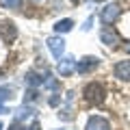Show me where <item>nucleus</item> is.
<instances>
[{
    "label": "nucleus",
    "instance_id": "obj_1",
    "mask_svg": "<svg viewBox=\"0 0 130 130\" xmlns=\"http://www.w3.org/2000/svg\"><path fill=\"white\" fill-rule=\"evenodd\" d=\"M83 95H85V100H87L89 104H102L104 98H106V91H104L102 83H89L87 87H85Z\"/></svg>",
    "mask_w": 130,
    "mask_h": 130
},
{
    "label": "nucleus",
    "instance_id": "obj_2",
    "mask_svg": "<svg viewBox=\"0 0 130 130\" xmlns=\"http://www.w3.org/2000/svg\"><path fill=\"white\" fill-rule=\"evenodd\" d=\"M0 37H2V41L11 43L18 39V26H15V22H11V20H2L0 22Z\"/></svg>",
    "mask_w": 130,
    "mask_h": 130
},
{
    "label": "nucleus",
    "instance_id": "obj_3",
    "mask_svg": "<svg viewBox=\"0 0 130 130\" xmlns=\"http://www.w3.org/2000/svg\"><path fill=\"white\" fill-rule=\"evenodd\" d=\"M56 70H59L61 76H72L74 72H78V61L74 56H63V59H59Z\"/></svg>",
    "mask_w": 130,
    "mask_h": 130
},
{
    "label": "nucleus",
    "instance_id": "obj_4",
    "mask_svg": "<svg viewBox=\"0 0 130 130\" xmlns=\"http://www.w3.org/2000/svg\"><path fill=\"white\" fill-rule=\"evenodd\" d=\"M48 50L52 52V56L54 59H63V52H65V39L59 37V35H54V37H48Z\"/></svg>",
    "mask_w": 130,
    "mask_h": 130
},
{
    "label": "nucleus",
    "instance_id": "obj_5",
    "mask_svg": "<svg viewBox=\"0 0 130 130\" xmlns=\"http://www.w3.org/2000/svg\"><path fill=\"white\" fill-rule=\"evenodd\" d=\"M121 9L115 5V2H111V5H106L102 9V13H100V20H102V24H113L117 18H119Z\"/></svg>",
    "mask_w": 130,
    "mask_h": 130
},
{
    "label": "nucleus",
    "instance_id": "obj_6",
    "mask_svg": "<svg viewBox=\"0 0 130 130\" xmlns=\"http://www.w3.org/2000/svg\"><path fill=\"white\" fill-rule=\"evenodd\" d=\"M85 130H111V124H108V119H104L100 115H91L87 119Z\"/></svg>",
    "mask_w": 130,
    "mask_h": 130
},
{
    "label": "nucleus",
    "instance_id": "obj_7",
    "mask_svg": "<svg viewBox=\"0 0 130 130\" xmlns=\"http://www.w3.org/2000/svg\"><path fill=\"white\" fill-rule=\"evenodd\" d=\"M100 65V59L98 56H83L78 61V74H89L91 70H95Z\"/></svg>",
    "mask_w": 130,
    "mask_h": 130
},
{
    "label": "nucleus",
    "instance_id": "obj_8",
    "mask_svg": "<svg viewBox=\"0 0 130 130\" xmlns=\"http://www.w3.org/2000/svg\"><path fill=\"white\" fill-rule=\"evenodd\" d=\"M100 41L106 43V46H117V43H119V35H117L113 28H104V30L100 32Z\"/></svg>",
    "mask_w": 130,
    "mask_h": 130
},
{
    "label": "nucleus",
    "instance_id": "obj_9",
    "mask_svg": "<svg viewBox=\"0 0 130 130\" xmlns=\"http://www.w3.org/2000/svg\"><path fill=\"white\" fill-rule=\"evenodd\" d=\"M115 76L119 80H130V61H119L115 65Z\"/></svg>",
    "mask_w": 130,
    "mask_h": 130
},
{
    "label": "nucleus",
    "instance_id": "obj_10",
    "mask_svg": "<svg viewBox=\"0 0 130 130\" xmlns=\"http://www.w3.org/2000/svg\"><path fill=\"white\" fill-rule=\"evenodd\" d=\"M13 91H15V89L11 87V85H2V87H0V113H9L2 104H5L7 100H11V98H13Z\"/></svg>",
    "mask_w": 130,
    "mask_h": 130
},
{
    "label": "nucleus",
    "instance_id": "obj_11",
    "mask_svg": "<svg viewBox=\"0 0 130 130\" xmlns=\"http://www.w3.org/2000/svg\"><path fill=\"white\" fill-rule=\"evenodd\" d=\"M72 28H74V22H72L70 18H65V20H59V22L54 24V32H70Z\"/></svg>",
    "mask_w": 130,
    "mask_h": 130
},
{
    "label": "nucleus",
    "instance_id": "obj_12",
    "mask_svg": "<svg viewBox=\"0 0 130 130\" xmlns=\"http://www.w3.org/2000/svg\"><path fill=\"white\" fill-rule=\"evenodd\" d=\"M43 83H46V80H43L37 72H26V85L28 87H39V85H43Z\"/></svg>",
    "mask_w": 130,
    "mask_h": 130
},
{
    "label": "nucleus",
    "instance_id": "obj_13",
    "mask_svg": "<svg viewBox=\"0 0 130 130\" xmlns=\"http://www.w3.org/2000/svg\"><path fill=\"white\" fill-rule=\"evenodd\" d=\"M32 113H35V108H32V106H28V104H24V106H20L18 111H15V121L26 119V117H30Z\"/></svg>",
    "mask_w": 130,
    "mask_h": 130
},
{
    "label": "nucleus",
    "instance_id": "obj_14",
    "mask_svg": "<svg viewBox=\"0 0 130 130\" xmlns=\"http://www.w3.org/2000/svg\"><path fill=\"white\" fill-rule=\"evenodd\" d=\"M22 0H0V7L2 9H20Z\"/></svg>",
    "mask_w": 130,
    "mask_h": 130
},
{
    "label": "nucleus",
    "instance_id": "obj_15",
    "mask_svg": "<svg viewBox=\"0 0 130 130\" xmlns=\"http://www.w3.org/2000/svg\"><path fill=\"white\" fill-rule=\"evenodd\" d=\"M43 87H46V89H50V91H56V89H59L61 85H59V80H56V78H52V76H48V80L43 83Z\"/></svg>",
    "mask_w": 130,
    "mask_h": 130
},
{
    "label": "nucleus",
    "instance_id": "obj_16",
    "mask_svg": "<svg viewBox=\"0 0 130 130\" xmlns=\"http://www.w3.org/2000/svg\"><path fill=\"white\" fill-rule=\"evenodd\" d=\"M26 100H28V102H32V100H37V91H35V89H30V91H28L26 95H24V102H26Z\"/></svg>",
    "mask_w": 130,
    "mask_h": 130
},
{
    "label": "nucleus",
    "instance_id": "obj_17",
    "mask_svg": "<svg viewBox=\"0 0 130 130\" xmlns=\"http://www.w3.org/2000/svg\"><path fill=\"white\" fill-rule=\"evenodd\" d=\"M9 130H26V128H24V126L20 124V121H13V124L9 126Z\"/></svg>",
    "mask_w": 130,
    "mask_h": 130
},
{
    "label": "nucleus",
    "instance_id": "obj_18",
    "mask_svg": "<svg viewBox=\"0 0 130 130\" xmlns=\"http://www.w3.org/2000/svg\"><path fill=\"white\" fill-rule=\"evenodd\" d=\"M28 130H39V121H32V124H30V128H28Z\"/></svg>",
    "mask_w": 130,
    "mask_h": 130
},
{
    "label": "nucleus",
    "instance_id": "obj_19",
    "mask_svg": "<svg viewBox=\"0 0 130 130\" xmlns=\"http://www.w3.org/2000/svg\"><path fill=\"white\" fill-rule=\"evenodd\" d=\"M59 104V98H50V106H56Z\"/></svg>",
    "mask_w": 130,
    "mask_h": 130
},
{
    "label": "nucleus",
    "instance_id": "obj_20",
    "mask_svg": "<svg viewBox=\"0 0 130 130\" xmlns=\"http://www.w3.org/2000/svg\"><path fill=\"white\" fill-rule=\"evenodd\" d=\"M2 128H5V124H2V121H0V130H2Z\"/></svg>",
    "mask_w": 130,
    "mask_h": 130
},
{
    "label": "nucleus",
    "instance_id": "obj_21",
    "mask_svg": "<svg viewBox=\"0 0 130 130\" xmlns=\"http://www.w3.org/2000/svg\"><path fill=\"white\" fill-rule=\"evenodd\" d=\"M126 50H128V52H130V43H128V46H126Z\"/></svg>",
    "mask_w": 130,
    "mask_h": 130
}]
</instances>
